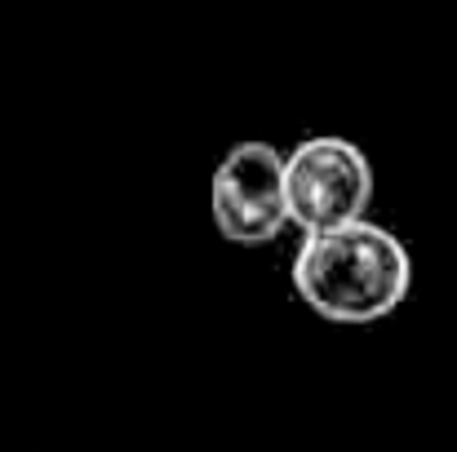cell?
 I'll list each match as a JSON object with an SVG mask.
<instances>
[{
	"instance_id": "cell-3",
	"label": "cell",
	"mask_w": 457,
	"mask_h": 452,
	"mask_svg": "<svg viewBox=\"0 0 457 452\" xmlns=\"http://www.w3.org/2000/svg\"><path fill=\"white\" fill-rule=\"evenodd\" d=\"M209 213L227 244L262 249L280 240L289 222V191H285V155L271 143H236L218 160L209 177Z\"/></svg>"
},
{
	"instance_id": "cell-1",
	"label": "cell",
	"mask_w": 457,
	"mask_h": 452,
	"mask_svg": "<svg viewBox=\"0 0 457 452\" xmlns=\"http://www.w3.org/2000/svg\"><path fill=\"white\" fill-rule=\"evenodd\" d=\"M413 289L404 240L378 222L303 235L294 253V293L328 324H378L395 315Z\"/></svg>"
},
{
	"instance_id": "cell-2",
	"label": "cell",
	"mask_w": 457,
	"mask_h": 452,
	"mask_svg": "<svg viewBox=\"0 0 457 452\" xmlns=\"http://www.w3.org/2000/svg\"><path fill=\"white\" fill-rule=\"evenodd\" d=\"M289 222L315 235L369 218L373 204V164L351 138L311 134L285 155Z\"/></svg>"
}]
</instances>
